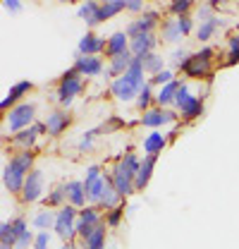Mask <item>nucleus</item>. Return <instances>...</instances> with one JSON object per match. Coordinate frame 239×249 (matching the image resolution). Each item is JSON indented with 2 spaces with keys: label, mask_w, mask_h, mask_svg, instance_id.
<instances>
[{
  "label": "nucleus",
  "mask_w": 239,
  "mask_h": 249,
  "mask_svg": "<svg viewBox=\"0 0 239 249\" xmlns=\"http://www.w3.org/2000/svg\"><path fill=\"white\" fill-rule=\"evenodd\" d=\"M153 165H155V156H146V158L141 160V168H139V175H137L134 189H144V187H146V182H149V178H151V170H153Z\"/></svg>",
  "instance_id": "nucleus-17"
},
{
  "label": "nucleus",
  "mask_w": 239,
  "mask_h": 249,
  "mask_svg": "<svg viewBox=\"0 0 239 249\" xmlns=\"http://www.w3.org/2000/svg\"><path fill=\"white\" fill-rule=\"evenodd\" d=\"M74 70L79 72V74H98L101 70H103V62H101V58H96V55H82L79 60H77V65H74Z\"/></svg>",
  "instance_id": "nucleus-13"
},
{
  "label": "nucleus",
  "mask_w": 239,
  "mask_h": 249,
  "mask_svg": "<svg viewBox=\"0 0 239 249\" xmlns=\"http://www.w3.org/2000/svg\"><path fill=\"white\" fill-rule=\"evenodd\" d=\"M43 192V175L41 170H31L27 182H24V189H22V199L24 201H36Z\"/></svg>",
  "instance_id": "nucleus-7"
},
{
  "label": "nucleus",
  "mask_w": 239,
  "mask_h": 249,
  "mask_svg": "<svg viewBox=\"0 0 239 249\" xmlns=\"http://www.w3.org/2000/svg\"><path fill=\"white\" fill-rule=\"evenodd\" d=\"M82 79H79V72L77 70H69L65 77H62V84H60V103L62 106H69L72 103V98L77 96V93H82Z\"/></svg>",
  "instance_id": "nucleus-2"
},
{
  "label": "nucleus",
  "mask_w": 239,
  "mask_h": 249,
  "mask_svg": "<svg viewBox=\"0 0 239 249\" xmlns=\"http://www.w3.org/2000/svg\"><path fill=\"white\" fill-rule=\"evenodd\" d=\"M153 46H155V38H153V34H144V36H137V38H132V53H134V58L149 55Z\"/></svg>",
  "instance_id": "nucleus-14"
},
{
  "label": "nucleus",
  "mask_w": 239,
  "mask_h": 249,
  "mask_svg": "<svg viewBox=\"0 0 239 249\" xmlns=\"http://www.w3.org/2000/svg\"><path fill=\"white\" fill-rule=\"evenodd\" d=\"M98 12H101V5L98 2H86V5L79 7V17H84L89 27L98 24Z\"/></svg>",
  "instance_id": "nucleus-23"
},
{
  "label": "nucleus",
  "mask_w": 239,
  "mask_h": 249,
  "mask_svg": "<svg viewBox=\"0 0 239 249\" xmlns=\"http://www.w3.org/2000/svg\"><path fill=\"white\" fill-rule=\"evenodd\" d=\"M165 41H177L179 36H182V31H179V24L177 19H170V22H165Z\"/></svg>",
  "instance_id": "nucleus-31"
},
{
  "label": "nucleus",
  "mask_w": 239,
  "mask_h": 249,
  "mask_svg": "<svg viewBox=\"0 0 239 249\" xmlns=\"http://www.w3.org/2000/svg\"><path fill=\"white\" fill-rule=\"evenodd\" d=\"M65 194H67V185H65V187H60V189H55V192H53V194L48 196V204H51V206H53V204H60Z\"/></svg>",
  "instance_id": "nucleus-36"
},
{
  "label": "nucleus",
  "mask_w": 239,
  "mask_h": 249,
  "mask_svg": "<svg viewBox=\"0 0 239 249\" xmlns=\"http://www.w3.org/2000/svg\"><path fill=\"white\" fill-rule=\"evenodd\" d=\"M27 232V223L22 218H17L15 223H2L0 228V240H2V247H12L17 245V240Z\"/></svg>",
  "instance_id": "nucleus-5"
},
{
  "label": "nucleus",
  "mask_w": 239,
  "mask_h": 249,
  "mask_svg": "<svg viewBox=\"0 0 239 249\" xmlns=\"http://www.w3.org/2000/svg\"><path fill=\"white\" fill-rule=\"evenodd\" d=\"M55 230H58V235L62 240H72V235L77 230V225H74V209L65 206L60 211L58 218H55Z\"/></svg>",
  "instance_id": "nucleus-6"
},
{
  "label": "nucleus",
  "mask_w": 239,
  "mask_h": 249,
  "mask_svg": "<svg viewBox=\"0 0 239 249\" xmlns=\"http://www.w3.org/2000/svg\"><path fill=\"white\" fill-rule=\"evenodd\" d=\"M105 51H108V58H110V60L118 58V55H122V53H127V36H124L122 31H120V34H113Z\"/></svg>",
  "instance_id": "nucleus-16"
},
{
  "label": "nucleus",
  "mask_w": 239,
  "mask_h": 249,
  "mask_svg": "<svg viewBox=\"0 0 239 249\" xmlns=\"http://www.w3.org/2000/svg\"><path fill=\"white\" fill-rule=\"evenodd\" d=\"M48 242H51V235L48 232H41L36 237V249H48Z\"/></svg>",
  "instance_id": "nucleus-38"
},
{
  "label": "nucleus",
  "mask_w": 239,
  "mask_h": 249,
  "mask_svg": "<svg viewBox=\"0 0 239 249\" xmlns=\"http://www.w3.org/2000/svg\"><path fill=\"white\" fill-rule=\"evenodd\" d=\"M127 5V10H139L141 7V2H124Z\"/></svg>",
  "instance_id": "nucleus-47"
},
{
  "label": "nucleus",
  "mask_w": 239,
  "mask_h": 249,
  "mask_svg": "<svg viewBox=\"0 0 239 249\" xmlns=\"http://www.w3.org/2000/svg\"><path fill=\"white\" fill-rule=\"evenodd\" d=\"M29 242H31V235H29V230H27V232H24V235L17 240V247L24 249V247H29Z\"/></svg>",
  "instance_id": "nucleus-42"
},
{
  "label": "nucleus",
  "mask_w": 239,
  "mask_h": 249,
  "mask_svg": "<svg viewBox=\"0 0 239 249\" xmlns=\"http://www.w3.org/2000/svg\"><path fill=\"white\" fill-rule=\"evenodd\" d=\"M69 124V113H51L48 115V123H46V129L51 132V134H60V132H65V127Z\"/></svg>",
  "instance_id": "nucleus-15"
},
{
  "label": "nucleus",
  "mask_w": 239,
  "mask_h": 249,
  "mask_svg": "<svg viewBox=\"0 0 239 249\" xmlns=\"http://www.w3.org/2000/svg\"><path fill=\"white\" fill-rule=\"evenodd\" d=\"M79 220H84L86 225H93V228L101 225V223H98V211H96V209H84V211L79 213Z\"/></svg>",
  "instance_id": "nucleus-33"
},
{
  "label": "nucleus",
  "mask_w": 239,
  "mask_h": 249,
  "mask_svg": "<svg viewBox=\"0 0 239 249\" xmlns=\"http://www.w3.org/2000/svg\"><path fill=\"white\" fill-rule=\"evenodd\" d=\"M31 87H34L31 82H19V84H15V87L10 89V93L2 98V110H7V108H10V106H12L17 98H22L27 91H31Z\"/></svg>",
  "instance_id": "nucleus-18"
},
{
  "label": "nucleus",
  "mask_w": 239,
  "mask_h": 249,
  "mask_svg": "<svg viewBox=\"0 0 239 249\" xmlns=\"http://www.w3.org/2000/svg\"><path fill=\"white\" fill-rule=\"evenodd\" d=\"M189 7H191L189 0H182V2H172V5H170V10H172L175 15H182V17H184V12H187Z\"/></svg>",
  "instance_id": "nucleus-35"
},
{
  "label": "nucleus",
  "mask_w": 239,
  "mask_h": 249,
  "mask_svg": "<svg viewBox=\"0 0 239 249\" xmlns=\"http://www.w3.org/2000/svg\"><path fill=\"white\" fill-rule=\"evenodd\" d=\"M132 62H134V58L127 55V53H122V55H118V58H113V62H110V74H113V77H118V74L124 77V74L129 72Z\"/></svg>",
  "instance_id": "nucleus-22"
},
{
  "label": "nucleus",
  "mask_w": 239,
  "mask_h": 249,
  "mask_svg": "<svg viewBox=\"0 0 239 249\" xmlns=\"http://www.w3.org/2000/svg\"><path fill=\"white\" fill-rule=\"evenodd\" d=\"M113 185H115L120 196H124V194H129V192L134 189V178L127 175L124 168H122L120 163H118V168H115V173H113Z\"/></svg>",
  "instance_id": "nucleus-10"
},
{
  "label": "nucleus",
  "mask_w": 239,
  "mask_h": 249,
  "mask_svg": "<svg viewBox=\"0 0 239 249\" xmlns=\"http://www.w3.org/2000/svg\"><path fill=\"white\" fill-rule=\"evenodd\" d=\"M43 129H46V124H34V127H27L24 132H19V134L15 137V142H17L19 146L29 149L31 144H34V139L38 137V132H43Z\"/></svg>",
  "instance_id": "nucleus-20"
},
{
  "label": "nucleus",
  "mask_w": 239,
  "mask_h": 249,
  "mask_svg": "<svg viewBox=\"0 0 239 249\" xmlns=\"http://www.w3.org/2000/svg\"><path fill=\"white\" fill-rule=\"evenodd\" d=\"M163 146H165V137L160 132H151L149 137L144 139V151L149 156H155L158 151H163Z\"/></svg>",
  "instance_id": "nucleus-21"
},
{
  "label": "nucleus",
  "mask_w": 239,
  "mask_h": 249,
  "mask_svg": "<svg viewBox=\"0 0 239 249\" xmlns=\"http://www.w3.org/2000/svg\"><path fill=\"white\" fill-rule=\"evenodd\" d=\"M172 120H175V113H172V110H158V108L146 110V113L141 115V123L146 124V127H160V124L172 123Z\"/></svg>",
  "instance_id": "nucleus-8"
},
{
  "label": "nucleus",
  "mask_w": 239,
  "mask_h": 249,
  "mask_svg": "<svg viewBox=\"0 0 239 249\" xmlns=\"http://www.w3.org/2000/svg\"><path fill=\"white\" fill-rule=\"evenodd\" d=\"M149 101H151V87L146 84L144 89H141V93H139V108L146 113V108H149Z\"/></svg>",
  "instance_id": "nucleus-34"
},
{
  "label": "nucleus",
  "mask_w": 239,
  "mask_h": 249,
  "mask_svg": "<svg viewBox=\"0 0 239 249\" xmlns=\"http://www.w3.org/2000/svg\"><path fill=\"white\" fill-rule=\"evenodd\" d=\"M120 194L115 185H113V178H105V192H103V196H101V206L103 209H118L115 204H118Z\"/></svg>",
  "instance_id": "nucleus-19"
},
{
  "label": "nucleus",
  "mask_w": 239,
  "mask_h": 249,
  "mask_svg": "<svg viewBox=\"0 0 239 249\" xmlns=\"http://www.w3.org/2000/svg\"><path fill=\"white\" fill-rule=\"evenodd\" d=\"M93 134H96V132H89V134H86V137L82 139V144H79V149H82V151H84V149H89V146H91V137H93Z\"/></svg>",
  "instance_id": "nucleus-43"
},
{
  "label": "nucleus",
  "mask_w": 239,
  "mask_h": 249,
  "mask_svg": "<svg viewBox=\"0 0 239 249\" xmlns=\"http://www.w3.org/2000/svg\"><path fill=\"white\" fill-rule=\"evenodd\" d=\"M86 187V196L93 199V201H101V196H103V192H105V178H98V180H93L89 182Z\"/></svg>",
  "instance_id": "nucleus-26"
},
{
  "label": "nucleus",
  "mask_w": 239,
  "mask_h": 249,
  "mask_svg": "<svg viewBox=\"0 0 239 249\" xmlns=\"http://www.w3.org/2000/svg\"><path fill=\"white\" fill-rule=\"evenodd\" d=\"M230 51H239V36H235V38L230 41Z\"/></svg>",
  "instance_id": "nucleus-46"
},
{
  "label": "nucleus",
  "mask_w": 239,
  "mask_h": 249,
  "mask_svg": "<svg viewBox=\"0 0 239 249\" xmlns=\"http://www.w3.org/2000/svg\"><path fill=\"white\" fill-rule=\"evenodd\" d=\"M103 242H105V228L98 225L93 230V235L86 240V249H103Z\"/></svg>",
  "instance_id": "nucleus-30"
},
{
  "label": "nucleus",
  "mask_w": 239,
  "mask_h": 249,
  "mask_svg": "<svg viewBox=\"0 0 239 249\" xmlns=\"http://www.w3.org/2000/svg\"><path fill=\"white\" fill-rule=\"evenodd\" d=\"M124 7H127L124 2H113V0L103 2V5H101V12H98V22H105V19H110L113 15H118L120 10H124Z\"/></svg>",
  "instance_id": "nucleus-24"
},
{
  "label": "nucleus",
  "mask_w": 239,
  "mask_h": 249,
  "mask_svg": "<svg viewBox=\"0 0 239 249\" xmlns=\"http://www.w3.org/2000/svg\"><path fill=\"white\" fill-rule=\"evenodd\" d=\"M103 48H108L105 46V41L103 38H98V36H93V34H86L82 41H79V53L82 55H96V53H101Z\"/></svg>",
  "instance_id": "nucleus-11"
},
{
  "label": "nucleus",
  "mask_w": 239,
  "mask_h": 249,
  "mask_svg": "<svg viewBox=\"0 0 239 249\" xmlns=\"http://www.w3.org/2000/svg\"><path fill=\"white\" fill-rule=\"evenodd\" d=\"M31 160L34 156L29 151H22L17 154L7 165H5V173H2V180H5V187L10 192H22L24 189V182H27V170L31 168Z\"/></svg>",
  "instance_id": "nucleus-1"
},
{
  "label": "nucleus",
  "mask_w": 239,
  "mask_h": 249,
  "mask_svg": "<svg viewBox=\"0 0 239 249\" xmlns=\"http://www.w3.org/2000/svg\"><path fill=\"white\" fill-rule=\"evenodd\" d=\"M101 178V170L93 165V168H89V173H86V180H84V185H89V182H93V180H98Z\"/></svg>",
  "instance_id": "nucleus-41"
},
{
  "label": "nucleus",
  "mask_w": 239,
  "mask_h": 249,
  "mask_svg": "<svg viewBox=\"0 0 239 249\" xmlns=\"http://www.w3.org/2000/svg\"><path fill=\"white\" fill-rule=\"evenodd\" d=\"M2 7H5V10H19V2H17V0H5Z\"/></svg>",
  "instance_id": "nucleus-44"
},
{
  "label": "nucleus",
  "mask_w": 239,
  "mask_h": 249,
  "mask_svg": "<svg viewBox=\"0 0 239 249\" xmlns=\"http://www.w3.org/2000/svg\"><path fill=\"white\" fill-rule=\"evenodd\" d=\"M31 120H34V106H31V103H19L17 108L10 110L7 127H10L12 132H17V129H27Z\"/></svg>",
  "instance_id": "nucleus-3"
},
{
  "label": "nucleus",
  "mask_w": 239,
  "mask_h": 249,
  "mask_svg": "<svg viewBox=\"0 0 239 249\" xmlns=\"http://www.w3.org/2000/svg\"><path fill=\"white\" fill-rule=\"evenodd\" d=\"M177 24H179V31H182V34H189V31H191V19H189V17H177Z\"/></svg>",
  "instance_id": "nucleus-39"
},
{
  "label": "nucleus",
  "mask_w": 239,
  "mask_h": 249,
  "mask_svg": "<svg viewBox=\"0 0 239 249\" xmlns=\"http://www.w3.org/2000/svg\"><path fill=\"white\" fill-rule=\"evenodd\" d=\"M179 87H182V84H177V82H170L168 87H163V89H160V93H158V103H160V106H165V103L175 101Z\"/></svg>",
  "instance_id": "nucleus-28"
},
{
  "label": "nucleus",
  "mask_w": 239,
  "mask_h": 249,
  "mask_svg": "<svg viewBox=\"0 0 239 249\" xmlns=\"http://www.w3.org/2000/svg\"><path fill=\"white\" fill-rule=\"evenodd\" d=\"M155 22H158V15H155V12H151V15H146V17H141V19L132 22V24H129V29H127V36L137 38V36L151 34V29H153V24H155Z\"/></svg>",
  "instance_id": "nucleus-9"
},
{
  "label": "nucleus",
  "mask_w": 239,
  "mask_h": 249,
  "mask_svg": "<svg viewBox=\"0 0 239 249\" xmlns=\"http://www.w3.org/2000/svg\"><path fill=\"white\" fill-rule=\"evenodd\" d=\"M239 62V51H230V58H227V65H235Z\"/></svg>",
  "instance_id": "nucleus-45"
},
{
  "label": "nucleus",
  "mask_w": 239,
  "mask_h": 249,
  "mask_svg": "<svg viewBox=\"0 0 239 249\" xmlns=\"http://www.w3.org/2000/svg\"><path fill=\"white\" fill-rule=\"evenodd\" d=\"M153 82H155V84L168 87V84H170V82H175V79H172V74H170V72H158V74L153 77Z\"/></svg>",
  "instance_id": "nucleus-37"
},
{
  "label": "nucleus",
  "mask_w": 239,
  "mask_h": 249,
  "mask_svg": "<svg viewBox=\"0 0 239 249\" xmlns=\"http://www.w3.org/2000/svg\"><path fill=\"white\" fill-rule=\"evenodd\" d=\"M218 24H220L218 17H210V19H206V22H201V27H199V38H201V41H208L210 36L215 34Z\"/></svg>",
  "instance_id": "nucleus-29"
},
{
  "label": "nucleus",
  "mask_w": 239,
  "mask_h": 249,
  "mask_svg": "<svg viewBox=\"0 0 239 249\" xmlns=\"http://www.w3.org/2000/svg\"><path fill=\"white\" fill-rule=\"evenodd\" d=\"M139 60H141V65H144V70H146V72H151V74L163 72V60H160L158 55H153V53H149V55H141Z\"/></svg>",
  "instance_id": "nucleus-27"
},
{
  "label": "nucleus",
  "mask_w": 239,
  "mask_h": 249,
  "mask_svg": "<svg viewBox=\"0 0 239 249\" xmlns=\"http://www.w3.org/2000/svg\"><path fill=\"white\" fill-rule=\"evenodd\" d=\"M120 216H122V209H113V211H110V216H108V225H113V228H115V225L120 223Z\"/></svg>",
  "instance_id": "nucleus-40"
},
{
  "label": "nucleus",
  "mask_w": 239,
  "mask_h": 249,
  "mask_svg": "<svg viewBox=\"0 0 239 249\" xmlns=\"http://www.w3.org/2000/svg\"><path fill=\"white\" fill-rule=\"evenodd\" d=\"M0 249H10V247H0Z\"/></svg>",
  "instance_id": "nucleus-49"
},
{
  "label": "nucleus",
  "mask_w": 239,
  "mask_h": 249,
  "mask_svg": "<svg viewBox=\"0 0 239 249\" xmlns=\"http://www.w3.org/2000/svg\"><path fill=\"white\" fill-rule=\"evenodd\" d=\"M62 249H74V247H67V245H65V247H62Z\"/></svg>",
  "instance_id": "nucleus-48"
},
{
  "label": "nucleus",
  "mask_w": 239,
  "mask_h": 249,
  "mask_svg": "<svg viewBox=\"0 0 239 249\" xmlns=\"http://www.w3.org/2000/svg\"><path fill=\"white\" fill-rule=\"evenodd\" d=\"M55 218L58 216H53L51 211H41L38 216L34 218V223H36V228H41V230H43V228H51V225L55 223Z\"/></svg>",
  "instance_id": "nucleus-32"
},
{
  "label": "nucleus",
  "mask_w": 239,
  "mask_h": 249,
  "mask_svg": "<svg viewBox=\"0 0 239 249\" xmlns=\"http://www.w3.org/2000/svg\"><path fill=\"white\" fill-rule=\"evenodd\" d=\"M184 72L189 74V77H206L210 72V60L206 58H201L199 53L191 58V60L187 62V67H184Z\"/></svg>",
  "instance_id": "nucleus-12"
},
{
  "label": "nucleus",
  "mask_w": 239,
  "mask_h": 249,
  "mask_svg": "<svg viewBox=\"0 0 239 249\" xmlns=\"http://www.w3.org/2000/svg\"><path fill=\"white\" fill-rule=\"evenodd\" d=\"M175 103L179 106V110H182L184 118H196V115H201V110H204L201 101L194 98L191 93L187 91V87H179L177 96H175Z\"/></svg>",
  "instance_id": "nucleus-4"
},
{
  "label": "nucleus",
  "mask_w": 239,
  "mask_h": 249,
  "mask_svg": "<svg viewBox=\"0 0 239 249\" xmlns=\"http://www.w3.org/2000/svg\"><path fill=\"white\" fill-rule=\"evenodd\" d=\"M84 192H86L84 182H69L67 185V194H69V199H72L74 206H82L84 204Z\"/></svg>",
  "instance_id": "nucleus-25"
}]
</instances>
